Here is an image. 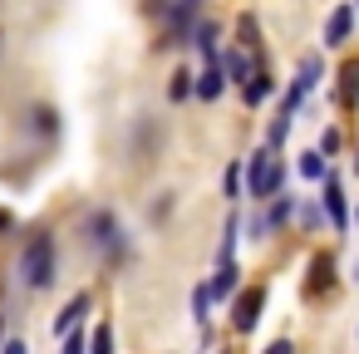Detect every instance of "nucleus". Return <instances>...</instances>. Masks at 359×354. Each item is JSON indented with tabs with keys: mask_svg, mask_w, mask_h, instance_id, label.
Instances as JSON below:
<instances>
[{
	"mask_svg": "<svg viewBox=\"0 0 359 354\" xmlns=\"http://www.w3.org/2000/svg\"><path fill=\"white\" fill-rule=\"evenodd\" d=\"M276 192H285V163L276 158V148H256V153L246 158V197L261 207V202H271Z\"/></svg>",
	"mask_w": 359,
	"mask_h": 354,
	"instance_id": "obj_1",
	"label": "nucleus"
},
{
	"mask_svg": "<svg viewBox=\"0 0 359 354\" xmlns=\"http://www.w3.org/2000/svg\"><path fill=\"white\" fill-rule=\"evenodd\" d=\"M334 290H339V266H334V256H330V251H315V256H310V266H305L300 295H305V300H330Z\"/></svg>",
	"mask_w": 359,
	"mask_h": 354,
	"instance_id": "obj_2",
	"label": "nucleus"
},
{
	"mask_svg": "<svg viewBox=\"0 0 359 354\" xmlns=\"http://www.w3.org/2000/svg\"><path fill=\"white\" fill-rule=\"evenodd\" d=\"M320 207H325V222H330V231L334 236H344L349 231V197H344V177L330 168L325 172V182H320Z\"/></svg>",
	"mask_w": 359,
	"mask_h": 354,
	"instance_id": "obj_3",
	"label": "nucleus"
},
{
	"mask_svg": "<svg viewBox=\"0 0 359 354\" xmlns=\"http://www.w3.org/2000/svg\"><path fill=\"white\" fill-rule=\"evenodd\" d=\"M266 285L256 280V285H241L236 295H231V329L236 334H251L256 325H261V310H266Z\"/></svg>",
	"mask_w": 359,
	"mask_h": 354,
	"instance_id": "obj_4",
	"label": "nucleus"
},
{
	"mask_svg": "<svg viewBox=\"0 0 359 354\" xmlns=\"http://www.w3.org/2000/svg\"><path fill=\"white\" fill-rule=\"evenodd\" d=\"M20 271H25V280H30L35 290H45V285L55 280V241H50L45 231H40V236H30V251H25Z\"/></svg>",
	"mask_w": 359,
	"mask_h": 354,
	"instance_id": "obj_5",
	"label": "nucleus"
},
{
	"mask_svg": "<svg viewBox=\"0 0 359 354\" xmlns=\"http://www.w3.org/2000/svg\"><path fill=\"white\" fill-rule=\"evenodd\" d=\"M354 15H359V6H354V0H339V6L325 15V50H344L349 40H354Z\"/></svg>",
	"mask_w": 359,
	"mask_h": 354,
	"instance_id": "obj_6",
	"label": "nucleus"
},
{
	"mask_svg": "<svg viewBox=\"0 0 359 354\" xmlns=\"http://www.w3.org/2000/svg\"><path fill=\"white\" fill-rule=\"evenodd\" d=\"M320 79H325V55H320V50H310V55L295 64V79H290V89L310 99V94L320 89Z\"/></svg>",
	"mask_w": 359,
	"mask_h": 354,
	"instance_id": "obj_7",
	"label": "nucleus"
},
{
	"mask_svg": "<svg viewBox=\"0 0 359 354\" xmlns=\"http://www.w3.org/2000/svg\"><path fill=\"white\" fill-rule=\"evenodd\" d=\"M334 104L344 114H359V60H349L339 74H334Z\"/></svg>",
	"mask_w": 359,
	"mask_h": 354,
	"instance_id": "obj_8",
	"label": "nucleus"
},
{
	"mask_svg": "<svg viewBox=\"0 0 359 354\" xmlns=\"http://www.w3.org/2000/svg\"><path fill=\"white\" fill-rule=\"evenodd\" d=\"M261 55H251V50H241V45H231L226 55H222V69H226V84H246L261 64H256Z\"/></svg>",
	"mask_w": 359,
	"mask_h": 354,
	"instance_id": "obj_9",
	"label": "nucleus"
},
{
	"mask_svg": "<svg viewBox=\"0 0 359 354\" xmlns=\"http://www.w3.org/2000/svg\"><path fill=\"white\" fill-rule=\"evenodd\" d=\"M271 94H276V74H271V69H256V74L241 84V104H246V109H261Z\"/></svg>",
	"mask_w": 359,
	"mask_h": 354,
	"instance_id": "obj_10",
	"label": "nucleus"
},
{
	"mask_svg": "<svg viewBox=\"0 0 359 354\" xmlns=\"http://www.w3.org/2000/svg\"><path fill=\"white\" fill-rule=\"evenodd\" d=\"M212 300H231L236 290H241V266L236 261H217V275H212Z\"/></svg>",
	"mask_w": 359,
	"mask_h": 354,
	"instance_id": "obj_11",
	"label": "nucleus"
},
{
	"mask_svg": "<svg viewBox=\"0 0 359 354\" xmlns=\"http://www.w3.org/2000/svg\"><path fill=\"white\" fill-rule=\"evenodd\" d=\"M217 40H222V30H217L212 20H197V30H192V50H197L207 64H217V60H222V45H217Z\"/></svg>",
	"mask_w": 359,
	"mask_h": 354,
	"instance_id": "obj_12",
	"label": "nucleus"
},
{
	"mask_svg": "<svg viewBox=\"0 0 359 354\" xmlns=\"http://www.w3.org/2000/svg\"><path fill=\"white\" fill-rule=\"evenodd\" d=\"M295 202H300V197H290V192H276L271 202H261V207H266V222H271V231H285V226L295 222Z\"/></svg>",
	"mask_w": 359,
	"mask_h": 354,
	"instance_id": "obj_13",
	"label": "nucleus"
},
{
	"mask_svg": "<svg viewBox=\"0 0 359 354\" xmlns=\"http://www.w3.org/2000/svg\"><path fill=\"white\" fill-rule=\"evenodd\" d=\"M222 89H226V69H222V60H217V64H207V69L197 74V99L217 104V99H222Z\"/></svg>",
	"mask_w": 359,
	"mask_h": 354,
	"instance_id": "obj_14",
	"label": "nucleus"
},
{
	"mask_svg": "<svg viewBox=\"0 0 359 354\" xmlns=\"http://www.w3.org/2000/svg\"><path fill=\"white\" fill-rule=\"evenodd\" d=\"M295 222H300L305 236H315V231L325 226V207H320V197H300V202H295Z\"/></svg>",
	"mask_w": 359,
	"mask_h": 354,
	"instance_id": "obj_15",
	"label": "nucleus"
},
{
	"mask_svg": "<svg viewBox=\"0 0 359 354\" xmlns=\"http://www.w3.org/2000/svg\"><path fill=\"white\" fill-rule=\"evenodd\" d=\"M295 172H300L305 182H325V172H330V158H325L320 148H310V153H300V158H295Z\"/></svg>",
	"mask_w": 359,
	"mask_h": 354,
	"instance_id": "obj_16",
	"label": "nucleus"
},
{
	"mask_svg": "<svg viewBox=\"0 0 359 354\" xmlns=\"http://www.w3.org/2000/svg\"><path fill=\"white\" fill-rule=\"evenodd\" d=\"M84 310H89V295L79 290V295H74V300H69V305H65V310L55 315V334H69V329H74V325L84 320Z\"/></svg>",
	"mask_w": 359,
	"mask_h": 354,
	"instance_id": "obj_17",
	"label": "nucleus"
},
{
	"mask_svg": "<svg viewBox=\"0 0 359 354\" xmlns=\"http://www.w3.org/2000/svg\"><path fill=\"white\" fill-rule=\"evenodd\" d=\"M89 231H94V246H118V222L109 212H94L89 217Z\"/></svg>",
	"mask_w": 359,
	"mask_h": 354,
	"instance_id": "obj_18",
	"label": "nucleus"
},
{
	"mask_svg": "<svg viewBox=\"0 0 359 354\" xmlns=\"http://www.w3.org/2000/svg\"><path fill=\"white\" fill-rule=\"evenodd\" d=\"M236 45L251 50V55H261V25H256V15H241L236 20Z\"/></svg>",
	"mask_w": 359,
	"mask_h": 354,
	"instance_id": "obj_19",
	"label": "nucleus"
},
{
	"mask_svg": "<svg viewBox=\"0 0 359 354\" xmlns=\"http://www.w3.org/2000/svg\"><path fill=\"white\" fill-rule=\"evenodd\" d=\"M192 94H197V74H192V69H177L172 84H168V99L182 104V99H192Z\"/></svg>",
	"mask_w": 359,
	"mask_h": 354,
	"instance_id": "obj_20",
	"label": "nucleus"
},
{
	"mask_svg": "<svg viewBox=\"0 0 359 354\" xmlns=\"http://www.w3.org/2000/svg\"><path fill=\"white\" fill-rule=\"evenodd\" d=\"M290 128H295V118H290V114H276V118H271V128H266V148H276V153H280V143L290 138Z\"/></svg>",
	"mask_w": 359,
	"mask_h": 354,
	"instance_id": "obj_21",
	"label": "nucleus"
},
{
	"mask_svg": "<svg viewBox=\"0 0 359 354\" xmlns=\"http://www.w3.org/2000/svg\"><path fill=\"white\" fill-rule=\"evenodd\" d=\"M241 177H246V163H226V172H222V192L236 202L241 197Z\"/></svg>",
	"mask_w": 359,
	"mask_h": 354,
	"instance_id": "obj_22",
	"label": "nucleus"
},
{
	"mask_svg": "<svg viewBox=\"0 0 359 354\" xmlns=\"http://www.w3.org/2000/svg\"><path fill=\"white\" fill-rule=\"evenodd\" d=\"M236 236H241V222L226 217V236H222V246H217V261H236Z\"/></svg>",
	"mask_w": 359,
	"mask_h": 354,
	"instance_id": "obj_23",
	"label": "nucleus"
},
{
	"mask_svg": "<svg viewBox=\"0 0 359 354\" xmlns=\"http://www.w3.org/2000/svg\"><path fill=\"white\" fill-rule=\"evenodd\" d=\"M212 305H217V300H212V290H207V285H197V290H192V320H197V325H207V320H212Z\"/></svg>",
	"mask_w": 359,
	"mask_h": 354,
	"instance_id": "obj_24",
	"label": "nucleus"
},
{
	"mask_svg": "<svg viewBox=\"0 0 359 354\" xmlns=\"http://www.w3.org/2000/svg\"><path fill=\"white\" fill-rule=\"evenodd\" d=\"M246 236H251V241H266V236H276V231H271V222H266V207L246 217Z\"/></svg>",
	"mask_w": 359,
	"mask_h": 354,
	"instance_id": "obj_25",
	"label": "nucleus"
},
{
	"mask_svg": "<svg viewBox=\"0 0 359 354\" xmlns=\"http://www.w3.org/2000/svg\"><path fill=\"white\" fill-rule=\"evenodd\" d=\"M339 148H344V133H339V128H334V123H330V128H325V133H320V153H325V158H334V153H339Z\"/></svg>",
	"mask_w": 359,
	"mask_h": 354,
	"instance_id": "obj_26",
	"label": "nucleus"
},
{
	"mask_svg": "<svg viewBox=\"0 0 359 354\" xmlns=\"http://www.w3.org/2000/svg\"><path fill=\"white\" fill-rule=\"evenodd\" d=\"M89 354H114V329H109V325H99V329H94V339H89Z\"/></svg>",
	"mask_w": 359,
	"mask_h": 354,
	"instance_id": "obj_27",
	"label": "nucleus"
},
{
	"mask_svg": "<svg viewBox=\"0 0 359 354\" xmlns=\"http://www.w3.org/2000/svg\"><path fill=\"white\" fill-rule=\"evenodd\" d=\"M261 354H295V339H271Z\"/></svg>",
	"mask_w": 359,
	"mask_h": 354,
	"instance_id": "obj_28",
	"label": "nucleus"
},
{
	"mask_svg": "<svg viewBox=\"0 0 359 354\" xmlns=\"http://www.w3.org/2000/svg\"><path fill=\"white\" fill-rule=\"evenodd\" d=\"M60 354H89V344H84V339H79V334H69V339H65V349H60Z\"/></svg>",
	"mask_w": 359,
	"mask_h": 354,
	"instance_id": "obj_29",
	"label": "nucleus"
},
{
	"mask_svg": "<svg viewBox=\"0 0 359 354\" xmlns=\"http://www.w3.org/2000/svg\"><path fill=\"white\" fill-rule=\"evenodd\" d=\"M6 354H25V344H20V339H11V344H6Z\"/></svg>",
	"mask_w": 359,
	"mask_h": 354,
	"instance_id": "obj_30",
	"label": "nucleus"
},
{
	"mask_svg": "<svg viewBox=\"0 0 359 354\" xmlns=\"http://www.w3.org/2000/svg\"><path fill=\"white\" fill-rule=\"evenodd\" d=\"M15 222H11V212H0V231H11Z\"/></svg>",
	"mask_w": 359,
	"mask_h": 354,
	"instance_id": "obj_31",
	"label": "nucleus"
},
{
	"mask_svg": "<svg viewBox=\"0 0 359 354\" xmlns=\"http://www.w3.org/2000/svg\"><path fill=\"white\" fill-rule=\"evenodd\" d=\"M349 280H354V285H359V261H354V266H349Z\"/></svg>",
	"mask_w": 359,
	"mask_h": 354,
	"instance_id": "obj_32",
	"label": "nucleus"
},
{
	"mask_svg": "<svg viewBox=\"0 0 359 354\" xmlns=\"http://www.w3.org/2000/svg\"><path fill=\"white\" fill-rule=\"evenodd\" d=\"M354 177H359V143H354Z\"/></svg>",
	"mask_w": 359,
	"mask_h": 354,
	"instance_id": "obj_33",
	"label": "nucleus"
},
{
	"mask_svg": "<svg viewBox=\"0 0 359 354\" xmlns=\"http://www.w3.org/2000/svg\"><path fill=\"white\" fill-rule=\"evenodd\" d=\"M354 344H359V325H354Z\"/></svg>",
	"mask_w": 359,
	"mask_h": 354,
	"instance_id": "obj_34",
	"label": "nucleus"
},
{
	"mask_svg": "<svg viewBox=\"0 0 359 354\" xmlns=\"http://www.w3.org/2000/svg\"><path fill=\"white\" fill-rule=\"evenodd\" d=\"M354 222H359V207H354Z\"/></svg>",
	"mask_w": 359,
	"mask_h": 354,
	"instance_id": "obj_35",
	"label": "nucleus"
},
{
	"mask_svg": "<svg viewBox=\"0 0 359 354\" xmlns=\"http://www.w3.org/2000/svg\"><path fill=\"white\" fill-rule=\"evenodd\" d=\"M354 6H359V0H354Z\"/></svg>",
	"mask_w": 359,
	"mask_h": 354,
	"instance_id": "obj_36",
	"label": "nucleus"
}]
</instances>
